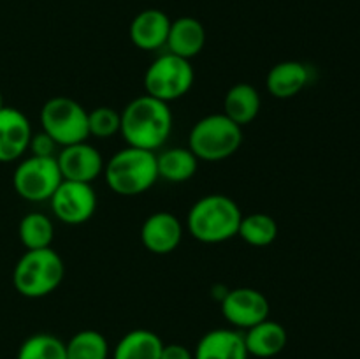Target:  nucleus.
I'll list each match as a JSON object with an SVG mask.
<instances>
[{"label":"nucleus","mask_w":360,"mask_h":359,"mask_svg":"<svg viewBox=\"0 0 360 359\" xmlns=\"http://www.w3.org/2000/svg\"><path fill=\"white\" fill-rule=\"evenodd\" d=\"M41 127L58 146L83 143L90 137L88 111L74 99L56 95L41 109Z\"/></svg>","instance_id":"0eeeda50"},{"label":"nucleus","mask_w":360,"mask_h":359,"mask_svg":"<svg viewBox=\"0 0 360 359\" xmlns=\"http://www.w3.org/2000/svg\"><path fill=\"white\" fill-rule=\"evenodd\" d=\"M199 168V158L193 151L186 148H169L157 155L158 178H164L171 183H183L193 178Z\"/></svg>","instance_id":"412c9836"},{"label":"nucleus","mask_w":360,"mask_h":359,"mask_svg":"<svg viewBox=\"0 0 360 359\" xmlns=\"http://www.w3.org/2000/svg\"><path fill=\"white\" fill-rule=\"evenodd\" d=\"M243 127L224 113L202 116L188 134V148L199 160L220 162L232 157L241 148Z\"/></svg>","instance_id":"39448f33"},{"label":"nucleus","mask_w":360,"mask_h":359,"mask_svg":"<svg viewBox=\"0 0 360 359\" xmlns=\"http://www.w3.org/2000/svg\"><path fill=\"white\" fill-rule=\"evenodd\" d=\"M169 28H171V18L164 11L144 9L134 16L129 28V37L136 48L143 51H157L167 42Z\"/></svg>","instance_id":"4468645a"},{"label":"nucleus","mask_w":360,"mask_h":359,"mask_svg":"<svg viewBox=\"0 0 360 359\" xmlns=\"http://www.w3.org/2000/svg\"><path fill=\"white\" fill-rule=\"evenodd\" d=\"M6 108V104H4V95H2V92H0V109H4Z\"/></svg>","instance_id":"c85d7f7f"},{"label":"nucleus","mask_w":360,"mask_h":359,"mask_svg":"<svg viewBox=\"0 0 360 359\" xmlns=\"http://www.w3.org/2000/svg\"><path fill=\"white\" fill-rule=\"evenodd\" d=\"M245 336L246 351L250 355L259 359H269L281 354L287 347L288 334L287 329L276 320L266 319L255 326L248 327L243 333Z\"/></svg>","instance_id":"f3484780"},{"label":"nucleus","mask_w":360,"mask_h":359,"mask_svg":"<svg viewBox=\"0 0 360 359\" xmlns=\"http://www.w3.org/2000/svg\"><path fill=\"white\" fill-rule=\"evenodd\" d=\"M238 236L248 245L264 248L276 241L278 224L271 215L267 213H250L243 215L239 224Z\"/></svg>","instance_id":"5701e85b"},{"label":"nucleus","mask_w":360,"mask_h":359,"mask_svg":"<svg viewBox=\"0 0 360 359\" xmlns=\"http://www.w3.org/2000/svg\"><path fill=\"white\" fill-rule=\"evenodd\" d=\"M241 331L218 327L204 334L193 351V359H248Z\"/></svg>","instance_id":"2eb2a0df"},{"label":"nucleus","mask_w":360,"mask_h":359,"mask_svg":"<svg viewBox=\"0 0 360 359\" xmlns=\"http://www.w3.org/2000/svg\"><path fill=\"white\" fill-rule=\"evenodd\" d=\"M309 81V69L297 60H285L271 67L266 77L267 92L274 99H292L301 94Z\"/></svg>","instance_id":"a211bd4d"},{"label":"nucleus","mask_w":360,"mask_h":359,"mask_svg":"<svg viewBox=\"0 0 360 359\" xmlns=\"http://www.w3.org/2000/svg\"><path fill=\"white\" fill-rule=\"evenodd\" d=\"M65 277V264L60 253L51 246L27 250L18 259L13 270V285L23 298H46L62 284Z\"/></svg>","instance_id":"20e7f679"},{"label":"nucleus","mask_w":360,"mask_h":359,"mask_svg":"<svg viewBox=\"0 0 360 359\" xmlns=\"http://www.w3.org/2000/svg\"><path fill=\"white\" fill-rule=\"evenodd\" d=\"M102 175L109 189L118 196H141L150 190L158 180L157 153L125 146L105 162Z\"/></svg>","instance_id":"7ed1b4c3"},{"label":"nucleus","mask_w":360,"mask_h":359,"mask_svg":"<svg viewBox=\"0 0 360 359\" xmlns=\"http://www.w3.org/2000/svg\"><path fill=\"white\" fill-rule=\"evenodd\" d=\"M160 359H193V352L181 344H164Z\"/></svg>","instance_id":"cd10ccee"},{"label":"nucleus","mask_w":360,"mask_h":359,"mask_svg":"<svg viewBox=\"0 0 360 359\" xmlns=\"http://www.w3.org/2000/svg\"><path fill=\"white\" fill-rule=\"evenodd\" d=\"M32 134L34 130L25 113L11 106L0 109V162L9 164L23 157Z\"/></svg>","instance_id":"f8f14e48"},{"label":"nucleus","mask_w":360,"mask_h":359,"mask_svg":"<svg viewBox=\"0 0 360 359\" xmlns=\"http://www.w3.org/2000/svg\"><path fill=\"white\" fill-rule=\"evenodd\" d=\"M120 134L127 146L157 151L172 132V111L167 102L139 95L123 108Z\"/></svg>","instance_id":"f257e3e1"},{"label":"nucleus","mask_w":360,"mask_h":359,"mask_svg":"<svg viewBox=\"0 0 360 359\" xmlns=\"http://www.w3.org/2000/svg\"><path fill=\"white\" fill-rule=\"evenodd\" d=\"M67 359H109V344L95 329L77 331L65 344Z\"/></svg>","instance_id":"b1692460"},{"label":"nucleus","mask_w":360,"mask_h":359,"mask_svg":"<svg viewBox=\"0 0 360 359\" xmlns=\"http://www.w3.org/2000/svg\"><path fill=\"white\" fill-rule=\"evenodd\" d=\"M18 238L27 250L48 248L55 238V225L48 215L41 211H30L20 220Z\"/></svg>","instance_id":"4be33fe9"},{"label":"nucleus","mask_w":360,"mask_h":359,"mask_svg":"<svg viewBox=\"0 0 360 359\" xmlns=\"http://www.w3.org/2000/svg\"><path fill=\"white\" fill-rule=\"evenodd\" d=\"M60 172L63 180L81 183H94L104 172V158L101 151L88 141L63 146L56 153Z\"/></svg>","instance_id":"9b49d317"},{"label":"nucleus","mask_w":360,"mask_h":359,"mask_svg":"<svg viewBox=\"0 0 360 359\" xmlns=\"http://www.w3.org/2000/svg\"><path fill=\"white\" fill-rule=\"evenodd\" d=\"M16 359H67L65 341L49 333H35L20 345Z\"/></svg>","instance_id":"393cba45"},{"label":"nucleus","mask_w":360,"mask_h":359,"mask_svg":"<svg viewBox=\"0 0 360 359\" xmlns=\"http://www.w3.org/2000/svg\"><path fill=\"white\" fill-rule=\"evenodd\" d=\"M260 106L262 99L259 90L250 83H238L225 94L224 115L239 127H245L259 116Z\"/></svg>","instance_id":"6ab92c4d"},{"label":"nucleus","mask_w":360,"mask_h":359,"mask_svg":"<svg viewBox=\"0 0 360 359\" xmlns=\"http://www.w3.org/2000/svg\"><path fill=\"white\" fill-rule=\"evenodd\" d=\"M56 146L58 144L44 130H41V132L32 134L28 151H30V155H35V157H56Z\"/></svg>","instance_id":"bb28decb"},{"label":"nucleus","mask_w":360,"mask_h":359,"mask_svg":"<svg viewBox=\"0 0 360 359\" xmlns=\"http://www.w3.org/2000/svg\"><path fill=\"white\" fill-rule=\"evenodd\" d=\"M221 315L231 326L248 329L269 319L271 306L266 296L252 287H236L221 298Z\"/></svg>","instance_id":"9d476101"},{"label":"nucleus","mask_w":360,"mask_h":359,"mask_svg":"<svg viewBox=\"0 0 360 359\" xmlns=\"http://www.w3.org/2000/svg\"><path fill=\"white\" fill-rule=\"evenodd\" d=\"M63 182L56 157L23 158L13 172V187L21 199L28 203H44L51 199Z\"/></svg>","instance_id":"6e6552de"},{"label":"nucleus","mask_w":360,"mask_h":359,"mask_svg":"<svg viewBox=\"0 0 360 359\" xmlns=\"http://www.w3.org/2000/svg\"><path fill=\"white\" fill-rule=\"evenodd\" d=\"M165 46H167L169 53L192 62V58H195L206 46V28L197 18H178V20L171 21Z\"/></svg>","instance_id":"dca6fc26"},{"label":"nucleus","mask_w":360,"mask_h":359,"mask_svg":"<svg viewBox=\"0 0 360 359\" xmlns=\"http://www.w3.org/2000/svg\"><path fill=\"white\" fill-rule=\"evenodd\" d=\"M122 125V113L116 111L109 106H98V108L88 111V132L90 136L98 139H108V137L120 134Z\"/></svg>","instance_id":"a878e982"},{"label":"nucleus","mask_w":360,"mask_h":359,"mask_svg":"<svg viewBox=\"0 0 360 359\" xmlns=\"http://www.w3.org/2000/svg\"><path fill=\"white\" fill-rule=\"evenodd\" d=\"M164 341L150 329H132L123 334L112 351V359H160Z\"/></svg>","instance_id":"aec40b11"},{"label":"nucleus","mask_w":360,"mask_h":359,"mask_svg":"<svg viewBox=\"0 0 360 359\" xmlns=\"http://www.w3.org/2000/svg\"><path fill=\"white\" fill-rule=\"evenodd\" d=\"M183 239V224L169 211L151 213L141 227V241L144 248L157 256L174 252Z\"/></svg>","instance_id":"ddd939ff"},{"label":"nucleus","mask_w":360,"mask_h":359,"mask_svg":"<svg viewBox=\"0 0 360 359\" xmlns=\"http://www.w3.org/2000/svg\"><path fill=\"white\" fill-rule=\"evenodd\" d=\"M193 81L195 70L192 62L167 51L148 65L144 73V90L146 95L171 104L192 90Z\"/></svg>","instance_id":"423d86ee"},{"label":"nucleus","mask_w":360,"mask_h":359,"mask_svg":"<svg viewBox=\"0 0 360 359\" xmlns=\"http://www.w3.org/2000/svg\"><path fill=\"white\" fill-rule=\"evenodd\" d=\"M241 208L225 194H207L190 208L186 229L200 243L217 245L238 236L241 224Z\"/></svg>","instance_id":"f03ea898"},{"label":"nucleus","mask_w":360,"mask_h":359,"mask_svg":"<svg viewBox=\"0 0 360 359\" xmlns=\"http://www.w3.org/2000/svg\"><path fill=\"white\" fill-rule=\"evenodd\" d=\"M53 215L67 225H81L97 211V194L91 183L63 180L49 199Z\"/></svg>","instance_id":"1a4fd4ad"}]
</instances>
